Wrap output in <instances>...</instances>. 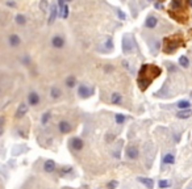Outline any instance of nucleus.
Listing matches in <instances>:
<instances>
[{
    "label": "nucleus",
    "instance_id": "nucleus-1",
    "mask_svg": "<svg viewBox=\"0 0 192 189\" xmlns=\"http://www.w3.org/2000/svg\"><path fill=\"white\" fill-rule=\"evenodd\" d=\"M164 42H166L164 43V53H167V54H172V53L182 45V39H178V37L166 38Z\"/></svg>",
    "mask_w": 192,
    "mask_h": 189
},
{
    "label": "nucleus",
    "instance_id": "nucleus-2",
    "mask_svg": "<svg viewBox=\"0 0 192 189\" xmlns=\"http://www.w3.org/2000/svg\"><path fill=\"white\" fill-rule=\"evenodd\" d=\"M134 50V39H133V36L132 34H128L125 36L124 39H123V51L125 54H129Z\"/></svg>",
    "mask_w": 192,
    "mask_h": 189
},
{
    "label": "nucleus",
    "instance_id": "nucleus-3",
    "mask_svg": "<svg viewBox=\"0 0 192 189\" xmlns=\"http://www.w3.org/2000/svg\"><path fill=\"white\" fill-rule=\"evenodd\" d=\"M125 155H126V158H129L130 160H136L138 158V155H139V151H138V148L136 146H133V144H132V146L126 147Z\"/></svg>",
    "mask_w": 192,
    "mask_h": 189
},
{
    "label": "nucleus",
    "instance_id": "nucleus-4",
    "mask_svg": "<svg viewBox=\"0 0 192 189\" xmlns=\"http://www.w3.org/2000/svg\"><path fill=\"white\" fill-rule=\"evenodd\" d=\"M78 93H79L80 97L87 99V97H90V96L94 93V88H88L87 85L83 84V85L79 87V89H78Z\"/></svg>",
    "mask_w": 192,
    "mask_h": 189
},
{
    "label": "nucleus",
    "instance_id": "nucleus-5",
    "mask_svg": "<svg viewBox=\"0 0 192 189\" xmlns=\"http://www.w3.org/2000/svg\"><path fill=\"white\" fill-rule=\"evenodd\" d=\"M58 127H59V131H61L62 134H67V133H70V131L72 130L71 124H70V122H67V121H61L59 125H58Z\"/></svg>",
    "mask_w": 192,
    "mask_h": 189
},
{
    "label": "nucleus",
    "instance_id": "nucleus-6",
    "mask_svg": "<svg viewBox=\"0 0 192 189\" xmlns=\"http://www.w3.org/2000/svg\"><path fill=\"white\" fill-rule=\"evenodd\" d=\"M70 144H71V147H72L75 151H80L82 148L84 147V142H83L80 138H72L71 142H70Z\"/></svg>",
    "mask_w": 192,
    "mask_h": 189
},
{
    "label": "nucleus",
    "instance_id": "nucleus-7",
    "mask_svg": "<svg viewBox=\"0 0 192 189\" xmlns=\"http://www.w3.org/2000/svg\"><path fill=\"white\" fill-rule=\"evenodd\" d=\"M58 8H57L55 4H53V5H50V16H49V20H47V24L51 25L55 21L57 16H58Z\"/></svg>",
    "mask_w": 192,
    "mask_h": 189
},
{
    "label": "nucleus",
    "instance_id": "nucleus-8",
    "mask_svg": "<svg viewBox=\"0 0 192 189\" xmlns=\"http://www.w3.org/2000/svg\"><path fill=\"white\" fill-rule=\"evenodd\" d=\"M137 180L142 184V185H145L147 189H153V188H154V181H153V179L139 176V177H137Z\"/></svg>",
    "mask_w": 192,
    "mask_h": 189
},
{
    "label": "nucleus",
    "instance_id": "nucleus-9",
    "mask_svg": "<svg viewBox=\"0 0 192 189\" xmlns=\"http://www.w3.org/2000/svg\"><path fill=\"white\" fill-rule=\"evenodd\" d=\"M28 103H29V105H32V107L38 105V103H40V96H38V93H36V92H30L29 96H28Z\"/></svg>",
    "mask_w": 192,
    "mask_h": 189
},
{
    "label": "nucleus",
    "instance_id": "nucleus-10",
    "mask_svg": "<svg viewBox=\"0 0 192 189\" xmlns=\"http://www.w3.org/2000/svg\"><path fill=\"white\" fill-rule=\"evenodd\" d=\"M43 171L47 173H51V172H54L55 171V163H54V160H46L45 163H43Z\"/></svg>",
    "mask_w": 192,
    "mask_h": 189
},
{
    "label": "nucleus",
    "instance_id": "nucleus-11",
    "mask_svg": "<svg viewBox=\"0 0 192 189\" xmlns=\"http://www.w3.org/2000/svg\"><path fill=\"white\" fill-rule=\"evenodd\" d=\"M28 112V105L27 104H20L19 105V108H17V111H16V118H21V117H24L25 114H27Z\"/></svg>",
    "mask_w": 192,
    "mask_h": 189
},
{
    "label": "nucleus",
    "instance_id": "nucleus-12",
    "mask_svg": "<svg viewBox=\"0 0 192 189\" xmlns=\"http://www.w3.org/2000/svg\"><path fill=\"white\" fill-rule=\"evenodd\" d=\"M191 116H192L191 109H183V111H179V113L176 114V117L180 118V120H187V118H190Z\"/></svg>",
    "mask_w": 192,
    "mask_h": 189
},
{
    "label": "nucleus",
    "instance_id": "nucleus-13",
    "mask_svg": "<svg viewBox=\"0 0 192 189\" xmlns=\"http://www.w3.org/2000/svg\"><path fill=\"white\" fill-rule=\"evenodd\" d=\"M51 43H53V46L57 47V49H61V47H63V46H65L63 38H62V37H59V36H55L53 39H51Z\"/></svg>",
    "mask_w": 192,
    "mask_h": 189
},
{
    "label": "nucleus",
    "instance_id": "nucleus-14",
    "mask_svg": "<svg viewBox=\"0 0 192 189\" xmlns=\"http://www.w3.org/2000/svg\"><path fill=\"white\" fill-rule=\"evenodd\" d=\"M157 24H158V20H157V17H154V16H149L146 19V23H145L146 28H150V29L155 28Z\"/></svg>",
    "mask_w": 192,
    "mask_h": 189
},
{
    "label": "nucleus",
    "instance_id": "nucleus-15",
    "mask_svg": "<svg viewBox=\"0 0 192 189\" xmlns=\"http://www.w3.org/2000/svg\"><path fill=\"white\" fill-rule=\"evenodd\" d=\"M163 163L164 164H174L175 163V155L174 154H171V152H168V154H166V155L163 156Z\"/></svg>",
    "mask_w": 192,
    "mask_h": 189
},
{
    "label": "nucleus",
    "instance_id": "nucleus-16",
    "mask_svg": "<svg viewBox=\"0 0 192 189\" xmlns=\"http://www.w3.org/2000/svg\"><path fill=\"white\" fill-rule=\"evenodd\" d=\"M121 101H123V96H121L120 93H117V92H115V93L112 95V97H111V103L113 105H119V104H121Z\"/></svg>",
    "mask_w": 192,
    "mask_h": 189
},
{
    "label": "nucleus",
    "instance_id": "nucleus-17",
    "mask_svg": "<svg viewBox=\"0 0 192 189\" xmlns=\"http://www.w3.org/2000/svg\"><path fill=\"white\" fill-rule=\"evenodd\" d=\"M20 37L16 36V34H11L9 36V45L11 46H19L20 45Z\"/></svg>",
    "mask_w": 192,
    "mask_h": 189
},
{
    "label": "nucleus",
    "instance_id": "nucleus-18",
    "mask_svg": "<svg viewBox=\"0 0 192 189\" xmlns=\"http://www.w3.org/2000/svg\"><path fill=\"white\" fill-rule=\"evenodd\" d=\"M149 45H150V49H151L153 54H157V53H158V50H159V42L155 41V39H153L151 42H149Z\"/></svg>",
    "mask_w": 192,
    "mask_h": 189
},
{
    "label": "nucleus",
    "instance_id": "nucleus-19",
    "mask_svg": "<svg viewBox=\"0 0 192 189\" xmlns=\"http://www.w3.org/2000/svg\"><path fill=\"white\" fill-rule=\"evenodd\" d=\"M61 95H62V92H61V89L58 88V87H53V88L50 89V96L53 99H58Z\"/></svg>",
    "mask_w": 192,
    "mask_h": 189
},
{
    "label": "nucleus",
    "instance_id": "nucleus-20",
    "mask_svg": "<svg viewBox=\"0 0 192 189\" xmlns=\"http://www.w3.org/2000/svg\"><path fill=\"white\" fill-rule=\"evenodd\" d=\"M190 101H187V100H182V101H179V103L176 104V107L179 108V109H190Z\"/></svg>",
    "mask_w": 192,
    "mask_h": 189
},
{
    "label": "nucleus",
    "instance_id": "nucleus-21",
    "mask_svg": "<svg viewBox=\"0 0 192 189\" xmlns=\"http://www.w3.org/2000/svg\"><path fill=\"white\" fill-rule=\"evenodd\" d=\"M71 172H72V168L70 165H66V167H62V168H61L59 175H61V176H66V175L71 173Z\"/></svg>",
    "mask_w": 192,
    "mask_h": 189
},
{
    "label": "nucleus",
    "instance_id": "nucleus-22",
    "mask_svg": "<svg viewBox=\"0 0 192 189\" xmlns=\"http://www.w3.org/2000/svg\"><path fill=\"white\" fill-rule=\"evenodd\" d=\"M179 64H180L182 67L187 68V67H188V64H190V60H188V58H187V56H184V55H182L180 58H179Z\"/></svg>",
    "mask_w": 192,
    "mask_h": 189
},
{
    "label": "nucleus",
    "instance_id": "nucleus-23",
    "mask_svg": "<svg viewBox=\"0 0 192 189\" xmlns=\"http://www.w3.org/2000/svg\"><path fill=\"white\" fill-rule=\"evenodd\" d=\"M75 78L74 76H68L67 79H66V85L68 87V88H74V85H75Z\"/></svg>",
    "mask_w": 192,
    "mask_h": 189
},
{
    "label": "nucleus",
    "instance_id": "nucleus-24",
    "mask_svg": "<svg viewBox=\"0 0 192 189\" xmlns=\"http://www.w3.org/2000/svg\"><path fill=\"white\" fill-rule=\"evenodd\" d=\"M50 117H51V113H50V112H46V113L42 116V118H41V124H42V125H46L47 121L50 120Z\"/></svg>",
    "mask_w": 192,
    "mask_h": 189
},
{
    "label": "nucleus",
    "instance_id": "nucleus-25",
    "mask_svg": "<svg viewBox=\"0 0 192 189\" xmlns=\"http://www.w3.org/2000/svg\"><path fill=\"white\" fill-rule=\"evenodd\" d=\"M16 23L19 25H24L25 23H27V19H25V16H23V15H17L16 16Z\"/></svg>",
    "mask_w": 192,
    "mask_h": 189
},
{
    "label": "nucleus",
    "instance_id": "nucleus-26",
    "mask_svg": "<svg viewBox=\"0 0 192 189\" xmlns=\"http://www.w3.org/2000/svg\"><path fill=\"white\" fill-rule=\"evenodd\" d=\"M115 120H116V122H117V124H124V121L126 120V117L124 116V114H116V116H115Z\"/></svg>",
    "mask_w": 192,
    "mask_h": 189
},
{
    "label": "nucleus",
    "instance_id": "nucleus-27",
    "mask_svg": "<svg viewBox=\"0 0 192 189\" xmlns=\"http://www.w3.org/2000/svg\"><path fill=\"white\" fill-rule=\"evenodd\" d=\"M171 7H172V9H179V8L182 7V0H172Z\"/></svg>",
    "mask_w": 192,
    "mask_h": 189
},
{
    "label": "nucleus",
    "instance_id": "nucleus-28",
    "mask_svg": "<svg viewBox=\"0 0 192 189\" xmlns=\"http://www.w3.org/2000/svg\"><path fill=\"white\" fill-rule=\"evenodd\" d=\"M40 8H41V11H42V12H46V11H47V8H49V4H47V0H41V3H40Z\"/></svg>",
    "mask_w": 192,
    "mask_h": 189
},
{
    "label": "nucleus",
    "instance_id": "nucleus-29",
    "mask_svg": "<svg viewBox=\"0 0 192 189\" xmlns=\"http://www.w3.org/2000/svg\"><path fill=\"white\" fill-rule=\"evenodd\" d=\"M170 187V183L166 181V180H159V188L161 189H164V188H168Z\"/></svg>",
    "mask_w": 192,
    "mask_h": 189
},
{
    "label": "nucleus",
    "instance_id": "nucleus-30",
    "mask_svg": "<svg viewBox=\"0 0 192 189\" xmlns=\"http://www.w3.org/2000/svg\"><path fill=\"white\" fill-rule=\"evenodd\" d=\"M61 16L63 17V19H67V16H68V7L67 5H65V8H63V11L59 13Z\"/></svg>",
    "mask_w": 192,
    "mask_h": 189
},
{
    "label": "nucleus",
    "instance_id": "nucleus-31",
    "mask_svg": "<svg viewBox=\"0 0 192 189\" xmlns=\"http://www.w3.org/2000/svg\"><path fill=\"white\" fill-rule=\"evenodd\" d=\"M105 49H107V50H112V49H113V42H112L111 38L107 39V42H105Z\"/></svg>",
    "mask_w": 192,
    "mask_h": 189
},
{
    "label": "nucleus",
    "instance_id": "nucleus-32",
    "mask_svg": "<svg viewBox=\"0 0 192 189\" xmlns=\"http://www.w3.org/2000/svg\"><path fill=\"white\" fill-rule=\"evenodd\" d=\"M117 184H119V183H117L116 180H112V181L108 183V185H107V187H108V189H116Z\"/></svg>",
    "mask_w": 192,
    "mask_h": 189
},
{
    "label": "nucleus",
    "instance_id": "nucleus-33",
    "mask_svg": "<svg viewBox=\"0 0 192 189\" xmlns=\"http://www.w3.org/2000/svg\"><path fill=\"white\" fill-rule=\"evenodd\" d=\"M117 16H119L121 20H125V19H126V15H125V13L121 11V9H117Z\"/></svg>",
    "mask_w": 192,
    "mask_h": 189
},
{
    "label": "nucleus",
    "instance_id": "nucleus-34",
    "mask_svg": "<svg viewBox=\"0 0 192 189\" xmlns=\"http://www.w3.org/2000/svg\"><path fill=\"white\" fill-rule=\"evenodd\" d=\"M167 68H168V71H170V72H174V71L176 70V67H175V66H172V64H168V66H167Z\"/></svg>",
    "mask_w": 192,
    "mask_h": 189
},
{
    "label": "nucleus",
    "instance_id": "nucleus-35",
    "mask_svg": "<svg viewBox=\"0 0 192 189\" xmlns=\"http://www.w3.org/2000/svg\"><path fill=\"white\" fill-rule=\"evenodd\" d=\"M154 7L157 8V9H161V8H162V4H161V3H155Z\"/></svg>",
    "mask_w": 192,
    "mask_h": 189
},
{
    "label": "nucleus",
    "instance_id": "nucleus-36",
    "mask_svg": "<svg viewBox=\"0 0 192 189\" xmlns=\"http://www.w3.org/2000/svg\"><path fill=\"white\" fill-rule=\"evenodd\" d=\"M7 5H8V7H15L16 4H15L13 2H7Z\"/></svg>",
    "mask_w": 192,
    "mask_h": 189
},
{
    "label": "nucleus",
    "instance_id": "nucleus-37",
    "mask_svg": "<svg viewBox=\"0 0 192 189\" xmlns=\"http://www.w3.org/2000/svg\"><path fill=\"white\" fill-rule=\"evenodd\" d=\"M113 137H115V135H112V134H109V135H108V142H111V140H113V139H115Z\"/></svg>",
    "mask_w": 192,
    "mask_h": 189
},
{
    "label": "nucleus",
    "instance_id": "nucleus-38",
    "mask_svg": "<svg viewBox=\"0 0 192 189\" xmlns=\"http://www.w3.org/2000/svg\"><path fill=\"white\" fill-rule=\"evenodd\" d=\"M123 64H124V67L129 68V62H126V60H124V62H123Z\"/></svg>",
    "mask_w": 192,
    "mask_h": 189
},
{
    "label": "nucleus",
    "instance_id": "nucleus-39",
    "mask_svg": "<svg viewBox=\"0 0 192 189\" xmlns=\"http://www.w3.org/2000/svg\"><path fill=\"white\" fill-rule=\"evenodd\" d=\"M187 2H188V4H190V7L192 8V0H187Z\"/></svg>",
    "mask_w": 192,
    "mask_h": 189
},
{
    "label": "nucleus",
    "instance_id": "nucleus-40",
    "mask_svg": "<svg viewBox=\"0 0 192 189\" xmlns=\"http://www.w3.org/2000/svg\"><path fill=\"white\" fill-rule=\"evenodd\" d=\"M65 2H67V3H68V2H71V0H65Z\"/></svg>",
    "mask_w": 192,
    "mask_h": 189
},
{
    "label": "nucleus",
    "instance_id": "nucleus-41",
    "mask_svg": "<svg viewBox=\"0 0 192 189\" xmlns=\"http://www.w3.org/2000/svg\"><path fill=\"white\" fill-rule=\"evenodd\" d=\"M191 189H192V188H191Z\"/></svg>",
    "mask_w": 192,
    "mask_h": 189
}]
</instances>
